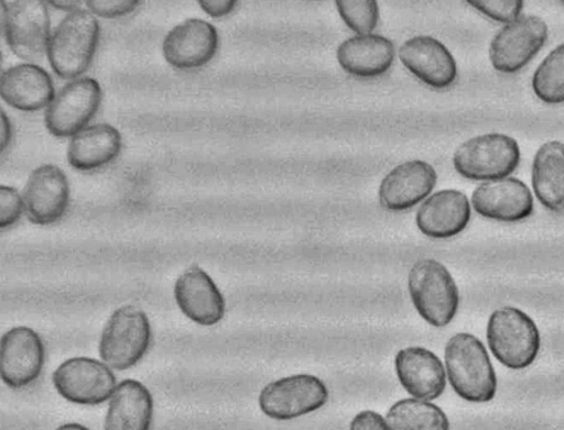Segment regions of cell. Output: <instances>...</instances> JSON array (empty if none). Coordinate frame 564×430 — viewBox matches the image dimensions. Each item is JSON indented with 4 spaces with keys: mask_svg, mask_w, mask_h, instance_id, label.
Segmentation results:
<instances>
[{
    "mask_svg": "<svg viewBox=\"0 0 564 430\" xmlns=\"http://www.w3.org/2000/svg\"><path fill=\"white\" fill-rule=\"evenodd\" d=\"M445 368L451 386L462 399L488 403L497 395V375L484 343L469 333H458L445 345Z\"/></svg>",
    "mask_w": 564,
    "mask_h": 430,
    "instance_id": "obj_1",
    "label": "cell"
},
{
    "mask_svg": "<svg viewBox=\"0 0 564 430\" xmlns=\"http://www.w3.org/2000/svg\"><path fill=\"white\" fill-rule=\"evenodd\" d=\"M98 43L97 18L82 8L68 13L51 36L47 56L52 69L63 79H77L93 64Z\"/></svg>",
    "mask_w": 564,
    "mask_h": 430,
    "instance_id": "obj_2",
    "label": "cell"
},
{
    "mask_svg": "<svg viewBox=\"0 0 564 430\" xmlns=\"http://www.w3.org/2000/svg\"><path fill=\"white\" fill-rule=\"evenodd\" d=\"M487 342L499 363L513 371L531 367L541 350L534 320L514 307L497 309L487 326Z\"/></svg>",
    "mask_w": 564,
    "mask_h": 430,
    "instance_id": "obj_3",
    "label": "cell"
},
{
    "mask_svg": "<svg viewBox=\"0 0 564 430\" xmlns=\"http://www.w3.org/2000/svg\"><path fill=\"white\" fill-rule=\"evenodd\" d=\"M416 312L436 328L447 327L456 318L459 308V290L456 280L444 265L434 260L417 261L408 277Z\"/></svg>",
    "mask_w": 564,
    "mask_h": 430,
    "instance_id": "obj_4",
    "label": "cell"
},
{
    "mask_svg": "<svg viewBox=\"0 0 564 430\" xmlns=\"http://www.w3.org/2000/svg\"><path fill=\"white\" fill-rule=\"evenodd\" d=\"M521 162V150L511 136L489 133L464 142L453 155V166L463 178L499 180L512 174Z\"/></svg>",
    "mask_w": 564,
    "mask_h": 430,
    "instance_id": "obj_5",
    "label": "cell"
},
{
    "mask_svg": "<svg viewBox=\"0 0 564 430\" xmlns=\"http://www.w3.org/2000/svg\"><path fill=\"white\" fill-rule=\"evenodd\" d=\"M148 316L133 306L122 307L109 318L99 342V354L109 367L127 371L148 353L151 344Z\"/></svg>",
    "mask_w": 564,
    "mask_h": 430,
    "instance_id": "obj_6",
    "label": "cell"
},
{
    "mask_svg": "<svg viewBox=\"0 0 564 430\" xmlns=\"http://www.w3.org/2000/svg\"><path fill=\"white\" fill-rule=\"evenodd\" d=\"M102 102V89L94 78H78L63 87L45 111L44 122L58 139L75 136L87 128Z\"/></svg>",
    "mask_w": 564,
    "mask_h": 430,
    "instance_id": "obj_7",
    "label": "cell"
},
{
    "mask_svg": "<svg viewBox=\"0 0 564 430\" xmlns=\"http://www.w3.org/2000/svg\"><path fill=\"white\" fill-rule=\"evenodd\" d=\"M329 400L323 381L311 374H296L268 384L259 405L263 415L275 420H293L313 414Z\"/></svg>",
    "mask_w": 564,
    "mask_h": 430,
    "instance_id": "obj_8",
    "label": "cell"
},
{
    "mask_svg": "<svg viewBox=\"0 0 564 430\" xmlns=\"http://www.w3.org/2000/svg\"><path fill=\"white\" fill-rule=\"evenodd\" d=\"M3 31L9 48L24 60H39L48 52L51 18L47 4L3 2Z\"/></svg>",
    "mask_w": 564,
    "mask_h": 430,
    "instance_id": "obj_9",
    "label": "cell"
},
{
    "mask_svg": "<svg viewBox=\"0 0 564 430\" xmlns=\"http://www.w3.org/2000/svg\"><path fill=\"white\" fill-rule=\"evenodd\" d=\"M547 38L549 26L541 18L520 16L500 30L490 43V62L498 71L513 75L539 54Z\"/></svg>",
    "mask_w": 564,
    "mask_h": 430,
    "instance_id": "obj_10",
    "label": "cell"
},
{
    "mask_svg": "<svg viewBox=\"0 0 564 430\" xmlns=\"http://www.w3.org/2000/svg\"><path fill=\"white\" fill-rule=\"evenodd\" d=\"M54 388L70 403L98 406L112 398L116 377L106 364L90 359H73L53 373Z\"/></svg>",
    "mask_w": 564,
    "mask_h": 430,
    "instance_id": "obj_11",
    "label": "cell"
},
{
    "mask_svg": "<svg viewBox=\"0 0 564 430\" xmlns=\"http://www.w3.org/2000/svg\"><path fill=\"white\" fill-rule=\"evenodd\" d=\"M45 350L42 338L33 329L17 327L7 332L0 345V373L9 388L31 386L44 367Z\"/></svg>",
    "mask_w": 564,
    "mask_h": 430,
    "instance_id": "obj_12",
    "label": "cell"
},
{
    "mask_svg": "<svg viewBox=\"0 0 564 430\" xmlns=\"http://www.w3.org/2000/svg\"><path fill=\"white\" fill-rule=\"evenodd\" d=\"M218 33L212 23L193 18L171 30L163 40V57L180 70L203 68L218 51Z\"/></svg>",
    "mask_w": 564,
    "mask_h": 430,
    "instance_id": "obj_13",
    "label": "cell"
},
{
    "mask_svg": "<svg viewBox=\"0 0 564 430\" xmlns=\"http://www.w3.org/2000/svg\"><path fill=\"white\" fill-rule=\"evenodd\" d=\"M25 213L33 224L51 225L65 217L69 206L66 174L53 164H44L31 174L24 190Z\"/></svg>",
    "mask_w": 564,
    "mask_h": 430,
    "instance_id": "obj_14",
    "label": "cell"
},
{
    "mask_svg": "<svg viewBox=\"0 0 564 430\" xmlns=\"http://www.w3.org/2000/svg\"><path fill=\"white\" fill-rule=\"evenodd\" d=\"M399 59L426 86L445 89L456 84V59L443 43L432 36L417 35L408 40L400 47Z\"/></svg>",
    "mask_w": 564,
    "mask_h": 430,
    "instance_id": "obj_15",
    "label": "cell"
},
{
    "mask_svg": "<svg viewBox=\"0 0 564 430\" xmlns=\"http://www.w3.org/2000/svg\"><path fill=\"white\" fill-rule=\"evenodd\" d=\"M471 205L479 216L503 223L522 222L534 210L530 188L516 178L484 183L473 194Z\"/></svg>",
    "mask_w": 564,
    "mask_h": 430,
    "instance_id": "obj_16",
    "label": "cell"
},
{
    "mask_svg": "<svg viewBox=\"0 0 564 430\" xmlns=\"http://www.w3.org/2000/svg\"><path fill=\"white\" fill-rule=\"evenodd\" d=\"M436 178V172L430 163L409 161L400 164L381 180L380 205L389 212H405L430 197Z\"/></svg>",
    "mask_w": 564,
    "mask_h": 430,
    "instance_id": "obj_17",
    "label": "cell"
},
{
    "mask_svg": "<svg viewBox=\"0 0 564 430\" xmlns=\"http://www.w3.org/2000/svg\"><path fill=\"white\" fill-rule=\"evenodd\" d=\"M176 304L196 324L212 327L220 323L226 313V300L208 274L191 267L176 280Z\"/></svg>",
    "mask_w": 564,
    "mask_h": 430,
    "instance_id": "obj_18",
    "label": "cell"
},
{
    "mask_svg": "<svg viewBox=\"0 0 564 430\" xmlns=\"http://www.w3.org/2000/svg\"><path fill=\"white\" fill-rule=\"evenodd\" d=\"M400 384L415 399H438L447 387V372L433 352L422 346H409L395 356Z\"/></svg>",
    "mask_w": 564,
    "mask_h": 430,
    "instance_id": "obj_19",
    "label": "cell"
},
{
    "mask_svg": "<svg viewBox=\"0 0 564 430\" xmlns=\"http://www.w3.org/2000/svg\"><path fill=\"white\" fill-rule=\"evenodd\" d=\"M471 209L466 195L445 189L427 198L417 210V230L433 240H448L464 232L470 222Z\"/></svg>",
    "mask_w": 564,
    "mask_h": 430,
    "instance_id": "obj_20",
    "label": "cell"
},
{
    "mask_svg": "<svg viewBox=\"0 0 564 430\" xmlns=\"http://www.w3.org/2000/svg\"><path fill=\"white\" fill-rule=\"evenodd\" d=\"M0 96L22 112H39L50 106L56 93L48 71L33 63H22L3 71Z\"/></svg>",
    "mask_w": 564,
    "mask_h": 430,
    "instance_id": "obj_21",
    "label": "cell"
},
{
    "mask_svg": "<svg viewBox=\"0 0 564 430\" xmlns=\"http://www.w3.org/2000/svg\"><path fill=\"white\" fill-rule=\"evenodd\" d=\"M336 58L349 75L376 78L383 76L393 66L395 48L393 42L383 35H357L340 44Z\"/></svg>",
    "mask_w": 564,
    "mask_h": 430,
    "instance_id": "obj_22",
    "label": "cell"
},
{
    "mask_svg": "<svg viewBox=\"0 0 564 430\" xmlns=\"http://www.w3.org/2000/svg\"><path fill=\"white\" fill-rule=\"evenodd\" d=\"M121 151V133L111 124L99 123L72 136L67 159L70 167L89 172L106 167L117 159Z\"/></svg>",
    "mask_w": 564,
    "mask_h": 430,
    "instance_id": "obj_23",
    "label": "cell"
},
{
    "mask_svg": "<svg viewBox=\"0 0 564 430\" xmlns=\"http://www.w3.org/2000/svg\"><path fill=\"white\" fill-rule=\"evenodd\" d=\"M152 420L150 390L138 381H123L109 403L105 430H151Z\"/></svg>",
    "mask_w": 564,
    "mask_h": 430,
    "instance_id": "obj_24",
    "label": "cell"
},
{
    "mask_svg": "<svg viewBox=\"0 0 564 430\" xmlns=\"http://www.w3.org/2000/svg\"><path fill=\"white\" fill-rule=\"evenodd\" d=\"M536 199L553 213H564V144L545 143L536 152L532 168Z\"/></svg>",
    "mask_w": 564,
    "mask_h": 430,
    "instance_id": "obj_25",
    "label": "cell"
},
{
    "mask_svg": "<svg viewBox=\"0 0 564 430\" xmlns=\"http://www.w3.org/2000/svg\"><path fill=\"white\" fill-rule=\"evenodd\" d=\"M386 420L390 430H451L449 419L438 406L415 398L397 401Z\"/></svg>",
    "mask_w": 564,
    "mask_h": 430,
    "instance_id": "obj_26",
    "label": "cell"
},
{
    "mask_svg": "<svg viewBox=\"0 0 564 430\" xmlns=\"http://www.w3.org/2000/svg\"><path fill=\"white\" fill-rule=\"evenodd\" d=\"M532 88L544 103H564V44L553 49L536 68Z\"/></svg>",
    "mask_w": 564,
    "mask_h": 430,
    "instance_id": "obj_27",
    "label": "cell"
},
{
    "mask_svg": "<svg viewBox=\"0 0 564 430\" xmlns=\"http://www.w3.org/2000/svg\"><path fill=\"white\" fill-rule=\"evenodd\" d=\"M345 24L359 35L370 34L379 24V5L376 2H336Z\"/></svg>",
    "mask_w": 564,
    "mask_h": 430,
    "instance_id": "obj_28",
    "label": "cell"
},
{
    "mask_svg": "<svg viewBox=\"0 0 564 430\" xmlns=\"http://www.w3.org/2000/svg\"><path fill=\"white\" fill-rule=\"evenodd\" d=\"M0 201H2L0 227H2V230H7V228L20 221L25 210L24 198L15 188L2 186L0 188Z\"/></svg>",
    "mask_w": 564,
    "mask_h": 430,
    "instance_id": "obj_29",
    "label": "cell"
},
{
    "mask_svg": "<svg viewBox=\"0 0 564 430\" xmlns=\"http://www.w3.org/2000/svg\"><path fill=\"white\" fill-rule=\"evenodd\" d=\"M481 14L499 23H512L520 18L523 2H469Z\"/></svg>",
    "mask_w": 564,
    "mask_h": 430,
    "instance_id": "obj_30",
    "label": "cell"
},
{
    "mask_svg": "<svg viewBox=\"0 0 564 430\" xmlns=\"http://www.w3.org/2000/svg\"><path fill=\"white\" fill-rule=\"evenodd\" d=\"M88 11L94 15L102 18H120L131 14L138 9L140 2L138 0H118V2H87Z\"/></svg>",
    "mask_w": 564,
    "mask_h": 430,
    "instance_id": "obj_31",
    "label": "cell"
},
{
    "mask_svg": "<svg viewBox=\"0 0 564 430\" xmlns=\"http://www.w3.org/2000/svg\"><path fill=\"white\" fill-rule=\"evenodd\" d=\"M350 430H390L387 420L377 411L364 410L351 420Z\"/></svg>",
    "mask_w": 564,
    "mask_h": 430,
    "instance_id": "obj_32",
    "label": "cell"
},
{
    "mask_svg": "<svg viewBox=\"0 0 564 430\" xmlns=\"http://www.w3.org/2000/svg\"><path fill=\"white\" fill-rule=\"evenodd\" d=\"M199 7L203 8V11L213 16V18H223L231 14L235 11L236 5L238 3L231 2V0H227V2H223V0H204V2L198 3Z\"/></svg>",
    "mask_w": 564,
    "mask_h": 430,
    "instance_id": "obj_33",
    "label": "cell"
},
{
    "mask_svg": "<svg viewBox=\"0 0 564 430\" xmlns=\"http://www.w3.org/2000/svg\"><path fill=\"white\" fill-rule=\"evenodd\" d=\"M12 124L7 114L2 111V152L7 150L12 140Z\"/></svg>",
    "mask_w": 564,
    "mask_h": 430,
    "instance_id": "obj_34",
    "label": "cell"
},
{
    "mask_svg": "<svg viewBox=\"0 0 564 430\" xmlns=\"http://www.w3.org/2000/svg\"><path fill=\"white\" fill-rule=\"evenodd\" d=\"M50 4L54 8L59 9L63 12H75L80 8V3L78 2H50Z\"/></svg>",
    "mask_w": 564,
    "mask_h": 430,
    "instance_id": "obj_35",
    "label": "cell"
},
{
    "mask_svg": "<svg viewBox=\"0 0 564 430\" xmlns=\"http://www.w3.org/2000/svg\"><path fill=\"white\" fill-rule=\"evenodd\" d=\"M56 430H89V429L86 428L85 426H82L78 423H68V425L61 426Z\"/></svg>",
    "mask_w": 564,
    "mask_h": 430,
    "instance_id": "obj_36",
    "label": "cell"
}]
</instances>
